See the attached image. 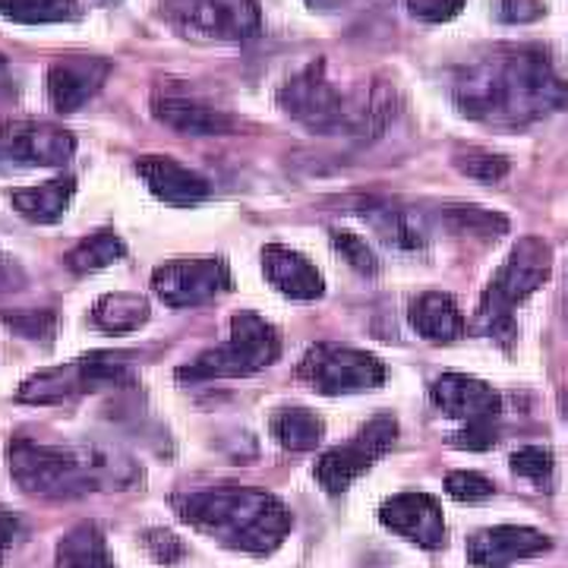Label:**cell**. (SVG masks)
Returning a JSON list of instances; mask_svg holds the SVG:
<instances>
[{
    "instance_id": "cell-8",
    "label": "cell",
    "mask_w": 568,
    "mask_h": 568,
    "mask_svg": "<svg viewBox=\"0 0 568 568\" xmlns=\"http://www.w3.org/2000/svg\"><path fill=\"white\" fill-rule=\"evenodd\" d=\"M395 436H398V420L392 414L373 417L351 443L325 452L316 465V480L323 484L325 493H345L364 470H369L395 446Z\"/></svg>"
},
{
    "instance_id": "cell-39",
    "label": "cell",
    "mask_w": 568,
    "mask_h": 568,
    "mask_svg": "<svg viewBox=\"0 0 568 568\" xmlns=\"http://www.w3.org/2000/svg\"><path fill=\"white\" fill-rule=\"evenodd\" d=\"M17 534H20V521L10 518V515H0V559H3L7 547H13Z\"/></svg>"
},
{
    "instance_id": "cell-10",
    "label": "cell",
    "mask_w": 568,
    "mask_h": 568,
    "mask_svg": "<svg viewBox=\"0 0 568 568\" xmlns=\"http://www.w3.org/2000/svg\"><path fill=\"white\" fill-rule=\"evenodd\" d=\"M168 10L186 36L200 39L241 41L260 32L256 0H171Z\"/></svg>"
},
{
    "instance_id": "cell-41",
    "label": "cell",
    "mask_w": 568,
    "mask_h": 568,
    "mask_svg": "<svg viewBox=\"0 0 568 568\" xmlns=\"http://www.w3.org/2000/svg\"><path fill=\"white\" fill-rule=\"evenodd\" d=\"M104 3H114V0H104Z\"/></svg>"
},
{
    "instance_id": "cell-7",
    "label": "cell",
    "mask_w": 568,
    "mask_h": 568,
    "mask_svg": "<svg viewBox=\"0 0 568 568\" xmlns=\"http://www.w3.org/2000/svg\"><path fill=\"white\" fill-rule=\"evenodd\" d=\"M123 379H126V354H92V357H80L73 364L36 373L32 379L22 383L20 398L36 402V405H51V402L73 398V395L118 386Z\"/></svg>"
},
{
    "instance_id": "cell-30",
    "label": "cell",
    "mask_w": 568,
    "mask_h": 568,
    "mask_svg": "<svg viewBox=\"0 0 568 568\" xmlns=\"http://www.w3.org/2000/svg\"><path fill=\"white\" fill-rule=\"evenodd\" d=\"M332 246H335V253H338L351 268H357L361 275H376V272H379L376 253H373L364 237H357L354 231H332Z\"/></svg>"
},
{
    "instance_id": "cell-4",
    "label": "cell",
    "mask_w": 568,
    "mask_h": 568,
    "mask_svg": "<svg viewBox=\"0 0 568 568\" xmlns=\"http://www.w3.org/2000/svg\"><path fill=\"white\" fill-rule=\"evenodd\" d=\"M282 354V338L278 328L265 323L256 313H241L231 320V338L224 345L212 347L200 354L190 366H183L181 379L200 383V379H234V376H250L272 366Z\"/></svg>"
},
{
    "instance_id": "cell-20",
    "label": "cell",
    "mask_w": 568,
    "mask_h": 568,
    "mask_svg": "<svg viewBox=\"0 0 568 568\" xmlns=\"http://www.w3.org/2000/svg\"><path fill=\"white\" fill-rule=\"evenodd\" d=\"M410 325L424 335L426 342H436V345H452L465 335V316L455 304V297L439 294V291L420 294L410 304Z\"/></svg>"
},
{
    "instance_id": "cell-21",
    "label": "cell",
    "mask_w": 568,
    "mask_h": 568,
    "mask_svg": "<svg viewBox=\"0 0 568 568\" xmlns=\"http://www.w3.org/2000/svg\"><path fill=\"white\" fill-rule=\"evenodd\" d=\"M73 190H77L73 178H58V181L39 183V186H26V190L13 193V209L26 222L54 224L67 212V205L73 200Z\"/></svg>"
},
{
    "instance_id": "cell-11",
    "label": "cell",
    "mask_w": 568,
    "mask_h": 568,
    "mask_svg": "<svg viewBox=\"0 0 568 568\" xmlns=\"http://www.w3.org/2000/svg\"><path fill=\"white\" fill-rule=\"evenodd\" d=\"M383 525L424 549L446 547V518L429 493H398L379 508Z\"/></svg>"
},
{
    "instance_id": "cell-34",
    "label": "cell",
    "mask_w": 568,
    "mask_h": 568,
    "mask_svg": "<svg viewBox=\"0 0 568 568\" xmlns=\"http://www.w3.org/2000/svg\"><path fill=\"white\" fill-rule=\"evenodd\" d=\"M3 323L22 338H48L54 332V316L51 313H22V316H3Z\"/></svg>"
},
{
    "instance_id": "cell-22",
    "label": "cell",
    "mask_w": 568,
    "mask_h": 568,
    "mask_svg": "<svg viewBox=\"0 0 568 568\" xmlns=\"http://www.w3.org/2000/svg\"><path fill=\"white\" fill-rule=\"evenodd\" d=\"M323 420L306 407H284L272 417V436L287 452H313L323 443Z\"/></svg>"
},
{
    "instance_id": "cell-13",
    "label": "cell",
    "mask_w": 568,
    "mask_h": 568,
    "mask_svg": "<svg viewBox=\"0 0 568 568\" xmlns=\"http://www.w3.org/2000/svg\"><path fill=\"white\" fill-rule=\"evenodd\" d=\"M552 547L547 534L518 525H499V528L477 530L467 544V559L480 568H506L530 556H540Z\"/></svg>"
},
{
    "instance_id": "cell-24",
    "label": "cell",
    "mask_w": 568,
    "mask_h": 568,
    "mask_svg": "<svg viewBox=\"0 0 568 568\" xmlns=\"http://www.w3.org/2000/svg\"><path fill=\"white\" fill-rule=\"evenodd\" d=\"M369 222L376 227V234L392 246L402 250H420L426 244V231L420 219L410 209H398V205H376L366 212Z\"/></svg>"
},
{
    "instance_id": "cell-40",
    "label": "cell",
    "mask_w": 568,
    "mask_h": 568,
    "mask_svg": "<svg viewBox=\"0 0 568 568\" xmlns=\"http://www.w3.org/2000/svg\"><path fill=\"white\" fill-rule=\"evenodd\" d=\"M310 7H316V10H332V7H338V3H345V0H306Z\"/></svg>"
},
{
    "instance_id": "cell-19",
    "label": "cell",
    "mask_w": 568,
    "mask_h": 568,
    "mask_svg": "<svg viewBox=\"0 0 568 568\" xmlns=\"http://www.w3.org/2000/svg\"><path fill=\"white\" fill-rule=\"evenodd\" d=\"M155 114L171 130L186 133V136H224V133L237 130V121L231 114H224L219 108H209L203 102H193V99L164 95L155 102Z\"/></svg>"
},
{
    "instance_id": "cell-23",
    "label": "cell",
    "mask_w": 568,
    "mask_h": 568,
    "mask_svg": "<svg viewBox=\"0 0 568 568\" xmlns=\"http://www.w3.org/2000/svg\"><path fill=\"white\" fill-rule=\"evenodd\" d=\"M58 568H114L99 525H77L58 547Z\"/></svg>"
},
{
    "instance_id": "cell-31",
    "label": "cell",
    "mask_w": 568,
    "mask_h": 568,
    "mask_svg": "<svg viewBox=\"0 0 568 568\" xmlns=\"http://www.w3.org/2000/svg\"><path fill=\"white\" fill-rule=\"evenodd\" d=\"M493 480H487L477 470H452L446 477V493L458 503H480L493 496Z\"/></svg>"
},
{
    "instance_id": "cell-26",
    "label": "cell",
    "mask_w": 568,
    "mask_h": 568,
    "mask_svg": "<svg viewBox=\"0 0 568 568\" xmlns=\"http://www.w3.org/2000/svg\"><path fill=\"white\" fill-rule=\"evenodd\" d=\"M123 253H126L123 241L114 231H95V234H89L85 241H80L67 253V265L77 275H89V272H99L104 265L118 263Z\"/></svg>"
},
{
    "instance_id": "cell-9",
    "label": "cell",
    "mask_w": 568,
    "mask_h": 568,
    "mask_svg": "<svg viewBox=\"0 0 568 568\" xmlns=\"http://www.w3.org/2000/svg\"><path fill=\"white\" fill-rule=\"evenodd\" d=\"M152 291L168 306H203L231 291V268L222 256L174 260L152 272Z\"/></svg>"
},
{
    "instance_id": "cell-12",
    "label": "cell",
    "mask_w": 568,
    "mask_h": 568,
    "mask_svg": "<svg viewBox=\"0 0 568 568\" xmlns=\"http://www.w3.org/2000/svg\"><path fill=\"white\" fill-rule=\"evenodd\" d=\"M77 142L73 136L51 126V123H10L0 133V155L17 164H39V168H54L73 155Z\"/></svg>"
},
{
    "instance_id": "cell-16",
    "label": "cell",
    "mask_w": 568,
    "mask_h": 568,
    "mask_svg": "<svg viewBox=\"0 0 568 568\" xmlns=\"http://www.w3.org/2000/svg\"><path fill=\"white\" fill-rule=\"evenodd\" d=\"M263 272L275 291H282L291 301H316L323 297L325 282L320 268L306 260L304 253L282 244H268L263 250Z\"/></svg>"
},
{
    "instance_id": "cell-2",
    "label": "cell",
    "mask_w": 568,
    "mask_h": 568,
    "mask_svg": "<svg viewBox=\"0 0 568 568\" xmlns=\"http://www.w3.org/2000/svg\"><path fill=\"white\" fill-rule=\"evenodd\" d=\"M10 474L29 496L70 499L92 489H126L133 484V465L99 448H61L17 439L10 446Z\"/></svg>"
},
{
    "instance_id": "cell-15",
    "label": "cell",
    "mask_w": 568,
    "mask_h": 568,
    "mask_svg": "<svg viewBox=\"0 0 568 568\" xmlns=\"http://www.w3.org/2000/svg\"><path fill=\"white\" fill-rule=\"evenodd\" d=\"M108 73L111 67L102 58H85V54L61 58L48 70V99L61 114L80 111L102 89Z\"/></svg>"
},
{
    "instance_id": "cell-37",
    "label": "cell",
    "mask_w": 568,
    "mask_h": 568,
    "mask_svg": "<svg viewBox=\"0 0 568 568\" xmlns=\"http://www.w3.org/2000/svg\"><path fill=\"white\" fill-rule=\"evenodd\" d=\"M503 20L508 22H530L544 13V7L537 0H503Z\"/></svg>"
},
{
    "instance_id": "cell-1",
    "label": "cell",
    "mask_w": 568,
    "mask_h": 568,
    "mask_svg": "<svg viewBox=\"0 0 568 568\" xmlns=\"http://www.w3.org/2000/svg\"><path fill=\"white\" fill-rule=\"evenodd\" d=\"M174 508L186 525L209 534L224 547L265 556L291 530L287 508L263 489H203L174 496Z\"/></svg>"
},
{
    "instance_id": "cell-3",
    "label": "cell",
    "mask_w": 568,
    "mask_h": 568,
    "mask_svg": "<svg viewBox=\"0 0 568 568\" xmlns=\"http://www.w3.org/2000/svg\"><path fill=\"white\" fill-rule=\"evenodd\" d=\"M552 92L556 80L547 73V63L515 58L484 73H470L462 82V104L477 118H518L528 108L547 104Z\"/></svg>"
},
{
    "instance_id": "cell-14",
    "label": "cell",
    "mask_w": 568,
    "mask_h": 568,
    "mask_svg": "<svg viewBox=\"0 0 568 568\" xmlns=\"http://www.w3.org/2000/svg\"><path fill=\"white\" fill-rule=\"evenodd\" d=\"M433 405L439 407L448 417H458L465 424H477V420H496L499 417V407H503V398L499 392L474 376H465V373H443L433 388Z\"/></svg>"
},
{
    "instance_id": "cell-29",
    "label": "cell",
    "mask_w": 568,
    "mask_h": 568,
    "mask_svg": "<svg viewBox=\"0 0 568 568\" xmlns=\"http://www.w3.org/2000/svg\"><path fill=\"white\" fill-rule=\"evenodd\" d=\"M511 470L530 484H537L540 489H549V484H552V452L544 446L518 448L511 455Z\"/></svg>"
},
{
    "instance_id": "cell-38",
    "label": "cell",
    "mask_w": 568,
    "mask_h": 568,
    "mask_svg": "<svg viewBox=\"0 0 568 568\" xmlns=\"http://www.w3.org/2000/svg\"><path fill=\"white\" fill-rule=\"evenodd\" d=\"M26 275H22L20 263L7 253H0V294H10V291H20Z\"/></svg>"
},
{
    "instance_id": "cell-5",
    "label": "cell",
    "mask_w": 568,
    "mask_h": 568,
    "mask_svg": "<svg viewBox=\"0 0 568 568\" xmlns=\"http://www.w3.org/2000/svg\"><path fill=\"white\" fill-rule=\"evenodd\" d=\"M552 268V250L540 237H525L508 253L506 265L493 275V282L484 291L477 320L489 335H511V310L528 301L530 294L549 278Z\"/></svg>"
},
{
    "instance_id": "cell-17",
    "label": "cell",
    "mask_w": 568,
    "mask_h": 568,
    "mask_svg": "<svg viewBox=\"0 0 568 568\" xmlns=\"http://www.w3.org/2000/svg\"><path fill=\"white\" fill-rule=\"evenodd\" d=\"M136 174L162 203L196 205L209 196V181L200 178L196 171L183 168L181 162L168 159V155H145V159H140Z\"/></svg>"
},
{
    "instance_id": "cell-36",
    "label": "cell",
    "mask_w": 568,
    "mask_h": 568,
    "mask_svg": "<svg viewBox=\"0 0 568 568\" xmlns=\"http://www.w3.org/2000/svg\"><path fill=\"white\" fill-rule=\"evenodd\" d=\"M145 544L155 552V559H159V562H168V566H174L183 556L181 540H178L174 534H168V530H152V534L145 537Z\"/></svg>"
},
{
    "instance_id": "cell-27",
    "label": "cell",
    "mask_w": 568,
    "mask_h": 568,
    "mask_svg": "<svg viewBox=\"0 0 568 568\" xmlns=\"http://www.w3.org/2000/svg\"><path fill=\"white\" fill-rule=\"evenodd\" d=\"M0 17L26 26L63 22L77 17V0H0Z\"/></svg>"
},
{
    "instance_id": "cell-25",
    "label": "cell",
    "mask_w": 568,
    "mask_h": 568,
    "mask_svg": "<svg viewBox=\"0 0 568 568\" xmlns=\"http://www.w3.org/2000/svg\"><path fill=\"white\" fill-rule=\"evenodd\" d=\"M92 320L104 332H133L149 320V304L140 294H104L99 304L92 306Z\"/></svg>"
},
{
    "instance_id": "cell-6",
    "label": "cell",
    "mask_w": 568,
    "mask_h": 568,
    "mask_svg": "<svg viewBox=\"0 0 568 568\" xmlns=\"http://www.w3.org/2000/svg\"><path fill=\"white\" fill-rule=\"evenodd\" d=\"M297 376L320 395H354L383 386L386 366L357 347L316 345L304 354Z\"/></svg>"
},
{
    "instance_id": "cell-35",
    "label": "cell",
    "mask_w": 568,
    "mask_h": 568,
    "mask_svg": "<svg viewBox=\"0 0 568 568\" xmlns=\"http://www.w3.org/2000/svg\"><path fill=\"white\" fill-rule=\"evenodd\" d=\"M462 3L465 0H407L410 13L426 22H443L448 17H455L462 10Z\"/></svg>"
},
{
    "instance_id": "cell-28",
    "label": "cell",
    "mask_w": 568,
    "mask_h": 568,
    "mask_svg": "<svg viewBox=\"0 0 568 568\" xmlns=\"http://www.w3.org/2000/svg\"><path fill=\"white\" fill-rule=\"evenodd\" d=\"M452 227L458 234H480V237H499L506 234L508 222L496 212H487V209H477V205H452L446 212Z\"/></svg>"
},
{
    "instance_id": "cell-33",
    "label": "cell",
    "mask_w": 568,
    "mask_h": 568,
    "mask_svg": "<svg viewBox=\"0 0 568 568\" xmlns=\"http://www.w3.org/2000/svg\"><path fill=\"white\" fill-rule=\"evenodd\" d=\"M496 443V426L493 420H477V424H465V429H458L452 436V446L470 448V452H484Z\"/></svg>"
},
{
    "instance_id": "cell-18",
    "label": "cell",
    "mask_w": 568,
    "mask_h": 568,
    "mask_svg": "<svg viewBox=\"0 0 568 568\" xmlns=\"http://www.w3.org/2000/svg\"><path fill=\"white\" fill-rule=\"evenodd\" d=\"M284 102L294 118L313 123V126L342 123V95L332 89V82L316 73V67H310L306 73H301L287 85Z\"/></svg>"
},
{
    "instance_id": "cell-32",
    "label": "cell",
    "mask_w": 568,
    "mask_h": 568,
    "mask_svg": "<svg viewBox=\"0 0 568 568\" xmlns=\"http://www.w3.org/2000/svg\"><path fill=\"white\" fill-rule=\"evenodd\" d=\"M458 168L465 171L467 178H477V181L484 183H496L503 181L508 174V162L506 159H499V155H465Z\"/></svg>"
}]
</instances>
